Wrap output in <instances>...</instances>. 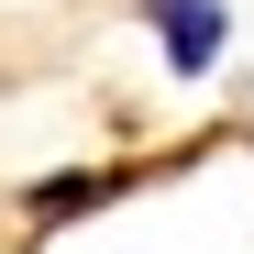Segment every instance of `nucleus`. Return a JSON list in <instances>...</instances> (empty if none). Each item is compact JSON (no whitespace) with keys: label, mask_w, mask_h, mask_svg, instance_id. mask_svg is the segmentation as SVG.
I'll list each match as a JSON object with an SVG mask.
<instances>
[{"label":"nucleus","mask_w":254,"mask_h":254,"mask_svg":"<svg viewBox=\"0 0 254 254\" xmlns=\"http://www.w3.org/2000/svg\"><path fill=\"white\" fill-rule=\"evenodd\" d=\"M133 11H144V33H155V56H166L177 89H199L221 66V45H232V0H133Z\"/></svg>","instance_id":"nucleus-2"},{"label":"nucleus","mask_w":254,"mask_h":254,"mask_svg":"<svg viewBox=\"0 0 254 254\" xmlns=\"http://www.w3.org/2000/svg\"><path fill=\"white\" fill-rule=\"evenodd\" d=\"M177 155H111V166H56V177H22L11 210H22V232H66V221H100L111 199H133L144 177H166Z\"/></svg>","instance_id":"nucleus-1"}]
</instances>
